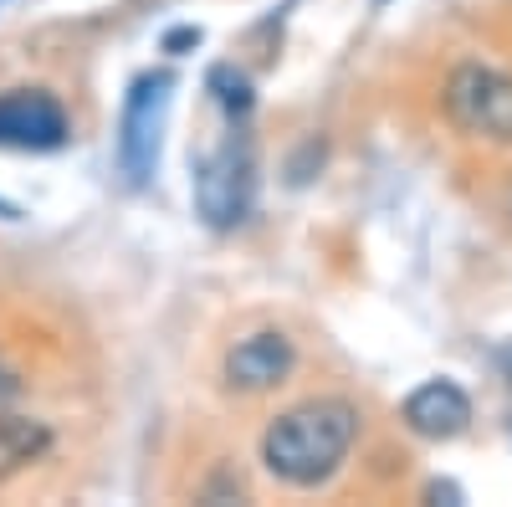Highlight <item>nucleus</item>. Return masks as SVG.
<instances>
[{
	"label": "nucleus",
	"instance_id": "nucleus-4",
	"mask_svg": "<svg viewBox=\"0 0 512 507\" xmlns=\"http://www.w3.org/2000/svg\"><path fill=\"white\" fill-rule=\"evenodd\" d=\"M169 72H144L123 98V118H118V169L128 175V185H149V175L159 169V139H164V113H169Z\"/></svg>",
	"mask_w": 512,
	"mask_h": 507
},
{
	"label": "nucleus",
	"instance_id": "nucleus-1",
	"mask_svg": "<svg viewBox=\"0 0 512 507\" xmlns=\"http://www.w3.org/2000/svg\"><path fill=\"white\" fill-rule=\"evenodd\" d=\"M354 441H359V410L349 400H303L267 426L262 461L287 487H323L349 461Z\"/></svg>",
	"mask_w": 512,
	"mask_h": 507
},
{
	"label": "nucleus",
	"instance_id": "nucleus-11",
	"mask_svg": "<svg viewBox=\"0 0 512 507\" xmlns=\"http://www.w3.org/2000/svg\"><path fill=\"white\" fill-rule=\"evenodd\" d=\"M502 379H507V390H512V344L502 349Z\"/></svg>",
	"mask_w": 512,
	"mask_h": 507
},
{
	"label": "nucleus",
	"instance_id": "nucleus-6",
	"mask_svg": "<svg viewBox=\"0 0 512 507\" xmlns=\"http://www.w3.org/2000/svg\"><path fill=\"white\" fill-rule=\"evenodd\" d=\"M297 364V349L292 338L267 328V333H251L226 354V385L231 390H246V395H262V390H277L282 379L292 374Z\"/></svg>",
	"mask_w": 512,
	"mask_h": 507
},
{
	"label": "nucleus",
	"instance_id": "nucleus-7",
	"mask_svg": "<svg viewBox=\"0 0 512 507\" xmlns=\"http://www.w3.org/2000/svg\"><path fill=\"white\" fill-rule=\"evenodd\" d=\"M400 420L420 441H456L472 426V400H466V390L451 385V379H431V385H420L400 405Z\"/></svg>",
	"mask_w": 512,
	"mask_h": 507
},
{
	"label": "nucleus",
	"instance_id": "nucleus-5",
	"mask_svg": "<svg viewBox=\"0 0 512 507\" xmlns=\"http://www.w3.org/2000/svg\"><path fill=\"white\" fill-rule=\"evenodd\" d=\"M62 144H67V113L52 93H41V88L0 93V149L47 154Z\"/></svg>",
	"mask_w": 512,
	"mask_h": 507
},
{
	"label": "nucleus",
	"instance_id": "nucleus-8",
	"mask_svg": "<svg viewBox=\"0 0 512 507\" xmlns=\"http://www.w3.org/2000/svg\"><path fill=\"white\" fill-rule=\"evenodd\" d=\"M52 451V426L31 415H0V482L21 477Z\"/></svg>",
	"mask_w": 512,
	"mask_h": 507
},
{
	"label": "nucleus",
	"instance_id": "nucleus-10",
	"mask_svg": "<svg viewBox=\"0 0 512 507\" xmlns=\"http://www.w3.org/2000/svg\"><path fill=\"white\" fill-rule=\"evenodd\" d=\"M16 395H21V374H16V364L6 354H0V405L16 400Z\"/></svg>",
	"mask_w": 512,
	"mask_h": 507
},
{
	"label": "nucleus",
	"instance_id": "nucleus-2",
	"mask_svg": "<svg viewBox=\"0 0 512 507\" xmlns=\"http://www.w3.org/2000/svg\"><path fill=\"white\" fill-rule=\"evenodd\" d=\"M195 216L210 231H236L256 200V154L251 139L231 123V134L195 164Z\"/></svg>",
	"mask_w": 512,
	"mask_h": 507
},
{
	"label": "nucleus",
	"instance_id": "nucleus-9",
	"mask_svg": "<svg viewBox=\"0 0 512 507\" xmlns=\"http://www.w3.org/2000/svg\"><path fill=\"white\" fill-rule=\"evenodd\" d=\"M210 93H216V103L226 108L231 123L251 113V82H246L236 67H216V72H210Z\"/></svg>",
	"mask_w": 512,
	"mask_h": 507
},
{
	"label": "nucleus",
	"instance_id": "nucleus-12",
	"mask_svg": "<svg viewBox=\"0 0 512 507\" xmlns=\"http://www.w3.org/2000/svg\"><path fill=\"white\" fill-rule=\"evenodd\" d=\"M507 431H512V420H507Z\"/></svg>",
	"mask_w": 512,
	"mask_h": 507
},
{
	"label": "nucleus",
	"instance_id": "nucleus-3",
	"mask_svg": "<svg viewBox=\"0 0 512 507\" xmlns=\"http://www.w3.org/2000/svg\"><path fill=\"white\" fill-rule=\"evenodd\" d=\"M441 108L456 134L487 139V144H512V72L487 67V62L451 67L446 88H441Z\"/></svg>",
	"mask_w": 512,
	"mask_h": 507
}]
</instances>
